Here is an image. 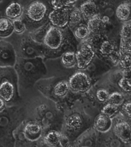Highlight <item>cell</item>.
<instances>
[{
	"label": "cell",
	"mask_w": 131,
	"mask_h": 147,
	"mask_svg": "<svg viewBox=\"0 0 131 147\" xmlns=\"http://www.w3.org/2000/svg\"><path fill=\"white\" fill-rule=\"evenodd\" d=\"M15 71L12 67H0V98L7 105L13 102L16 96Z\"/></svg>",
	"instance_id": "1"
},
{
	"label": "cell",
	"mask_w": 131,
	"mask_h": 147,
	"mask_svg": "<svg viewBox=\"0 0 131 147\" xmlns=\"http://www.w3.org/2000/svg\"><path fill=\"white\" fill-rule=\"evenodd\" d=\"M68 84L71 91L76 93H83L89 89L90 79L85 73L77 72L70 78Z\"/></svg>",
	"instance_id": "2"
},
{
	"label": "cell",
	"mask_w": 131,
	"mask_h": 147,
	"mask_svg": "<svg viewBox=\"0 0 131 147\" xmlns=\"http://www.w3.org/2000/svg\"><path fill=\"white\" fill-rule=\"evenodd\" d=\"M15 63V54L13 47L9 42L0 41V67H13Z\"/></svg>",
	"instance_id": "3"
},
{
	"label": "cell",
	"mask_w": 131,
	"mask_h": 147,
	"mask_svg": "<svg viewBox=\"0 0 131 147\" xmlns=\"http://www.w3.org/2000/svg\"><path fill=\"white\" fill-rule=\"evenodd\" d=\"M62 41V32L59 28L54 26H51L49 28L43 38L45 46L51 50H56L60 48Z\"/></svg>",
	"instance_id": "4"
},
{
	"label": "cell",
	"mask_w": 131,
	"mask_h": 147,
	"mask_svg": "<svg viewBox=\"0 0 131 147\" xmlns=\"http://www.w3.org/2000/svg\"><path fill=\"white\" fill-rule=\"evenodd\" d=\"M94 52L89 45H85L76 53L77 66L80 69H84L91 63L94 57Z\"/></svg>",
	"instance_id": "5"
},
{
	"label": "cell",
	"mask_w": 131,
	"mask_h": 147,
	"mask_svg": "<svg viewBox=\"0 0 131 147\" xmlns=\"http://www.w3.org/2000/svg\"><path fill=\"white\" fill-rule=\"evenodd\" d=\"M47 7L41 1H34L31 3L26 10V16L34 22H39L47 13Z\"/></svg>",
	"instance_id": "6"
},
{
	"label": "cell",
	"mask_w": 131,
	"mask_h": 147,
	"mask_svg": "<svg viewBox=\"0 0 131 147\" xmlns=\"http://www.w3.org/2000/svg\"><path fill=\"white\" fill-rule=\"evenodd\" d=\"M69 17L70 13L68 9H66L53 10L49 15V20L53 26L59 29L64 28L69 23Z\"/></svg>",
	"instance_id": "7"
},
{
	"label": "cell",
	"mask_w": 131,
	"mask_h": 147,
	"mask_svg": "<svg viewBox=\"0 0 131 147\" xmlns=\"http://www.w3.org/2000/svg\"><path fill=\"white\" fill-rule=\"evenodd\" d=\"M113 132L115 136L124 143L131 141V126L125 120L117 121L113 126Z\"/></svg>",
	"instance_id": "8"
},
{
	"label": "cell",
	"mask_w": 131,
	"mask_h": 147,
	"mask_svg": "<svg viewBox=\"0 0 131 147\" xmlns=\"http://www.w3.org/2000/svg\"><path fill=\"white\" fill-rule=\"evenodd\" d=\"M22 14V7L18 2H11L5 10V17L13 21L20 18Z\"/></svg>",
	"instance_id": "9"
},
{
	"label": "cell",
	"mask_w": 131,
	"mask_h": 147,
	"mask_svg": "<svg viewBox=\"0 0 131 147\" xmlns=\"http://www.w3.org/2000/svg\"><path fill=\"white\" fill-rule=\"evenodd\" d=\"M24 134L30 141H35L41 134V127L37 123L31 122L25 125Z\"/></svg>",
	"instance_id": "10"
},
{
	"label": "cell",
	"mask_w": 131,
	"mask_h": 147,
	"mask_svg": "<svg viewBox=\"0 0 131 147\" xmlns=\"http://www.w3.org/2000/svg\"><path fill=\"white\" fill-rule=\"evenodd\" d=\"M112 125L111 119L103 114H100L96 118L94 121V127L97 131L105 133L108 131Z\"/></svg>",
	"instance_id": "11"
},
{
	"label": "cell",
	"mask_w": 131,
	"mask_h": 147,
	"mask_svg": "<svg viewBox=\"0 0 131 147\" xmlns=\"http://www.w3.org/2000/svg\"><path fill=\"white\" fill-rule=\"evenodd\" d=\"M79 10L83 16L85 18L90 19L96 16L98 13V7L94 1H87L81 5Z\"/></svg>",
	"instance_id": "12"
},
{
	"label": "cell",
	"mask_w": 131,
	"mask_h": 147,
	"mask_svg": "<svg viewBox=\"0 0 131 147\" xmlns=\"http://www.w3.org/2000/svg\"><path fill=\"white\" fill-rule=\"evenodd\" d=\"M104 21L99 15L93 16L89 20L87 23V28L90 33L98 34L103 30L104 27Z\"/></svg>",
	"instance_id": "13"
},
{
	"label": "cell",
	"mask_w": 131,
	"mask_h": 147,
	"mask_svg": "<svg viewBox=\"0 0 131 147\" xmlns=\"http://www.w3.org/2000/svg\"><path fill=\"white\" fill-rule=\"evenodd\" d=\"M13 32V22L7 18L2 16L0 18V37L7 38Z\"/></svg>",
	"instance_id": "14"
},
{
	"label": "cell",
	"mask_w": 131,
	"mask_h": 147,
	"mask_svg": "<svg viewBox=\"0 0 131 147\" xmlns=\"http://www.w3.org/2000/svg\"><path fill=\"white\" fill-rule=\"evenodd\" d=\"M62 135L56 131H49L44 137L45 144L49 147H58L60 146V140Z\"/></svg>",
	"instance_id": "15"
},
{
	"label": "cell",
	"mask_w": 131,
	"mask_h": 147,
	"mask_svg": "<svg viewBox=\"0 0 131 147\" xmlns=\"http://www.w3.org/2000/svg\"><path fill=\"white\" fill-rule=\"evenodd\" d=\"M116 16L120 20H128L131 16L130 5L128 3L120 4L116 9Z\"/></svg>",
	"instance_id": "16"
},
{
	"label": "cell",
	"mask_w": 131,
	"mask_h": 147,
	"mask_svg": "<svg viewBox=\"0 0 131 147\" xmlns=\"http://www.w3.org/2000/svg\"><path fill=\"white\" fill-rule=\"evenodd\" d=\"M61 61L64 67L70 68L77 64L75 53L73 52H67L64 53L62 57Z\"/></svg>",
	"instance_id": "17"
},
{
	"label": "cell",
	"mask_w": 131,
	"mask_h": 147,
	"mask_svg": "<svg viewBox=\"0 0 131 147\" xmlns=\"http://www.w3.org/2000/svg\"><path fill=\"white\" fill-rule=\"evenodd\" d=\"M70 86L68 82L62 80L57 83L54 88V93L58 97H63L68 94Z\"/></svg>",
	"instance_id": "18"
},
{
	"label": "cell",
	"mask_w": 131,
	"mask_h": 147,
	"mask_svg": "<svg viewBox=\"0 0 131 147\" xmlns=\"http://www.w3.org/2000/svg\"><path fill=\"white\" fill-rule=\"evenodd\" d=\"M82 119L79 115H72L66 121V125L70 129H77L81 126Z\"/></svg>",
	"instance_id": "19"
},
{
	"label": "cell",
	"mask_w": 131,
	"mask_h": 147,
	"mask_svg": "<svg viewBox=\"0 0 131 147\" xmlns=\"http://www.w3.org/2000/svg\"><path fill=\"white\" fill-rule=\"evenodd\" d=\"M83 20V15L79 9H73L70 13L69 23L70 26H75L81 23Z\"/></svg>",
	"instance_id": "20"
},
{
	"label": "cell",
	"mask_w": 131,
	"mask_h": 147,
	"mask_svg": "<svg viewBox=\"0 0 131 147\" xmlns=\"http://www.w3.org/2000/svg\"><path fill=\"white\" fill-rule=\"evenodd\" d=\"M108 101V103L119 107V105H123V103H124V97L122 94L119 93V92H115L109 94Z\"/></svg>",
	"instance_id": "21"
},
{
	"label": "cell",
	"mask_w": 131,
	"mask_h": 147,
	"mask_svg": "<svg viewBox=\"0 0 131 147\" xmlns=\"http://www.w3.org/2000/svg\"><path fill=\"white\" fill-rule=\"evenodd\" d=\"M115 50V45L109 41H104L102 42L100 47V52L104 56H109L113 53Z\"/></svg>",
	"instance_id": "22"
},
{
	"label": "cell",
	"mask_w": 131,
	"mask_h": 147,
	"mask_svg": "<svg viewBox=\"0 0 131 147\" xmlns=\"http://www.w3.org/2000/svg\"><path fill=\"white\" fill-rule=\"evenodd\" d=\"M118 107L111 105V104L108 103V104H106V105L102 108L101 113L103 114L105 116H106V117L111 118L118 113Z\"/></svg>",
	"instance_id": "23"
},
{
	"label": "cell",
	"mask_w": 131,
	"mask_h": 147,
	"mask_svg": "<svg viewBox=\"0 0 131 147\" xmlns=\"http://www.w3.org/2000/svg\"><path fill=\"white\" fill-rule=\"evenodd\" d=\"M90 32L85 26H79L74 31V35L77 39L83 40L89 36Z\"/></svg>",
	"instance_id": "24"
},
{
	"label": "cell",
	"mask_w": 131,
	"mask_h": 147,
	"mask_svg": "<svg viewBox=\"0 0 131 147\" xmlns=\"http://www.w3.org/2000/svg\"><path fill=\"white\" fill-rule=\"evenodd\" d=\"M13 26V32L16 34H22L26 31V26L22 19L18 18L12 21Z\"/></svg>",
	"instance_id": "25"
},
{
	"label": "cell",
	"mask_w": 131,
	"mask_h": 147,
	"mask_svg": "<svg viewBox=\"0 0 131 147\" xmlns=\"http://www.w3.org/2000/svg\"><path fill=\"white\" fill-rule=\"evenodd\" d=\"M121 55L127 56L131 58V39H122L121 45Z\"/></svg>",
	"instance_id": "26"
},
{
	"label": "cell",
	"mask_w": 131,
	"mask_h": 147,
	"mask_svg": "<svg viewBox=\"0 0 131 147\" xmlns=\"http://www.w3.org/2000/svg\"><path fill=\"white\" fill-rule=\"evenodd\" d=\"M119 86L124 92H131V77H125L120 79L118 82Z\"/></svg>",
	"instance_id": "27"
},
{
	"label": "cell",
	"mask_w": 131,
	"mask_h": 147,
	"mask_svg": "<svg viewBox=\"0 0 131 147\" xmlns=\"http://www.w3.org/2000/svg\"><path fill=\"white\" fill-rule=\"evenodd\" d=\"M121 35L123 40L130 39L131 37V24L126 23L123 24L121 28Z\"/></svg>",
	"instance_id": "28"
},
{
	"label": "cell",
	"mask_w": 131,
	"mask_h": 147,
	"mask_svg": "<svg viewBox=\"0 0 131 147\" xmlns=\"http://www.w3.org/2000/svg\"><path fill=\"white\" fill-rule=\"evenodd\" d=\"M109 96V92L107 91L106 90L103 88L99 89L96 92V98L98 99V100L100 102H105L108 101Z\"/></svg>",
	"instance_id": "29"
},
{
	"label": "cell",
	"mask_w": 131,
	"mask_h": 147,
	"mask_svg": "<svg viewBox=\"0 0 131 147\" xmlns=\"http://www.w3.org/2000/svg\"><path fill=\"white\" fill-rule=\"evenodd\" d=\"M123 113L128 117L131 118V100L127 101L123 103L121 108Z\"/></svg>",
	"instance_id": "30"
},
{
	"label": "cell",
	"mask_w": 131,
	"mask_h": 147,
	"mask_svg": "<svg viewBox=\"0 0 131 147\" xmlns=\"http://www.w3.org/2000/svg\"><path fill=\"white\" fill-rule=\"evenodd\" d=\"M60 146L61 147H70V143L68 138L66 136L62 135L60 140Z\"/></svg>",
	"instance_id": "31"
},
{
	"label": "cell",
	"mask_w": 131,
	"mask_h": 147,
	"mask_svg": "<svg viewBox=\"0 0 131 147\" xmlns=\"http://www.w3.org/2000/svg\"><path fill=\"white\" fill-rule=\"evenodd\" d=\"M51 5L53 7L54 10H56V9H64V1H51Z\"/></svg>",
	"instance_id": "32"
},
{
	"label": "cell",
	"mask_w": 131,
	"mask_h": 147,
	"mask_svg": "<svg viewBox=\"0 0 131 147\" xmlns=\"http://www.w3.org/2000/svg\"><path fill=\"white\" fill-rule=\"evenodd\" d=\"M6 107H7L6 102L5 101L1 98H0V113L5 109Z\"/></svg>",
	"instance_id": "33"
},
{
	"label": "cell",
	"mask_w": 131,
	"mask_h": 147,
	"mask_svg": "<svg viewBox=\"0 0 131 147\" xmlns=\"http://www.w3.org/2000/svg\"><path fill=\"white\" fill-rule=\"evenodd\" d=\"M2 2H3V1H0V3H2Z\"/></svg>",
	"instance_id": "34"
},
{
	"label": "cell",
	"mask_w": 131,
	"mask_h": 147,
	"mask_svg": "<svg viewBox=\"0 0 131 147\" xmlns=\"http://www.w3.org/2000/svg\"><path fill=\"white\" fill-rule=\"evenodd\" d=\"M82 147H89V146H82Z\"/></svg>",
	"instance_id": "35"
},
{
	"label": "cell",
	"mask_w": 131,
	"mask_h": 147,
	"mask_svg": "<svg viewBox=\"0 0 131 147\" xmlns=\"http://www.w3.org/2000/svg\"><path fill=\"white\" fill-rule=\"evenodd\" d=\"M1 17H2V16H0V18H1Z\"/></svg>",
	"instance_id": "36"
},
{
	"label": "cell",
	"mask_w": 131,
	"mask_h": 147,
	"mask_svg": "<svg viewBox=\"0 0 131 147\" xmlns=\"http://www.w3.org/2000/svg\"><path fill=\"white\" fill-rule=\"evenodd\" d=\"M70 147H73V146H70Z\"/></svg>",
	"instance_id": "37"
}]
</instances>
